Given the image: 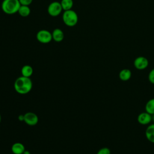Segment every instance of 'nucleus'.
Here are the masks:
<instances>
[{
  "instance_id": "nucleus-17",
  "label": "nucleus",
  "mask_w": 154,
  "mask_h": 154,
  "mask_svg": "<svg viewBox=\"0 0 154 154\" xmlns=\"http://www.w3.org/2000/svg\"><path fill=\"white\" fill-rule=\"evenodd\" d=\"M96 154H111V150L108 147H102L98 150Z\"/></svg>"
},
{
  "instance_id": "nucleus-18",
  "label": "nucleus",
  "mask_w": 154,
  "mask_h": 154,
  "mask_svg": "<svg viewBox=\"0 0 154 154\" xmlns=\"http://www.w3.org/2000/svg\"><path fill=\"white\" fill-rule=\"evenodd\" d=\"M148 79L151 84H154V69H152L149 73Z\"/></svg>"
},
{
  "instance_id": "nucleus-16",
  "label": "nucleus",
  "mask_w": 154,
  "mask_h": 154,
  "mask_svg": "<svg viewBox=\"0 0 154 154\" xmlns=\"http://www.w3.org/2000/svg\"><path fill=\"white\" fill-rule=\"evenodd\" d=\"M60 3L64 11L71 10L73 5V0H61Z\"/></svg>"
},
{
  "instance_id": "nucleus-1",
  "label": "nucleus",
  "mask_w": 154,
  "mask_h": 154,
  "mask_svg": "<svg viewBox=\"0 0 154 154\" xmlns=\"http://www.w3.org/2000/svg\"><path fill=\"white\" fill-rule=\"evenodd\" d=\"M32 82L30 78L21 76L17 78L14 83V88L17 93L20 94L28 93L32 89Z\"/></svg>"
},
{
  "instance_id": "nucleus-8",
  "label": "nucleus",
  "mask_w": 154,
  "mask_h": 154,
  "mask_svg": "<svg viewBox=\"0 0 154 154\" xmlns=\"http://www.w3.org/2000/svg\"><path fill=\"white\" fill-rule=\"evenodd\" d=\"M138 122L142 125L149 124L152 121V116L146 111L140 113L137 117Z\"/></svg>"
},
{
  "instance_id": "nucleus-21",
  "label": "nucleus",
  "mask_w": 154,
  "mask_h": 154,
  "mask_svg": "<svg viewBox=\"0 0 154 154\" xmlns=\"http://www.w3.org/2000/svg\"><path fill=\"white\" fill-rule=\"evenodd\" d=\"M22 154H31V153H30V152H29L28 150H25L23 152V153Z\"/></svg>"
},
{
  "instance_id": "nucleus-11",
  "label": "nucleus",
  "mask_w": 154,
  "mask_h": 154,
  "mask_svg": "<svg viewBox=\"0 0 154 154\" xmlns=\"http://www.w3.org/2000/svg\"><path fill=\"white\" fill-rule=\"evenodd\" d=\"M132 76L131 71L128 69H122L119 74V77L120 80L123 81H127L129 80Z\"/></svg>"
},
{
  "instance_id": "nucleus-5",
  "label": "nucleus",
  "mask_w": 154,
  "mask_h": 154,
  "mask_svg": "<svg viewBox=\"0 0 154 154\" xmlns=\"http://www.w3.org/2000/svg\"><path fill=\"white\" fill-rule=\"evenodd\" d=\"M63 8L61 3L58 1H54L51 2L48 7V14L52 17H56L60 14Z\"/></svg>"
},
{
  "instance_id": "nucleus-4",
  "label": "nucleus",
  "mask_w": 154,
  "mask_h": 154,
  "mask_svg": "<svg viewBox=\"0 0 154 154\" xmlns=\"http://www.w3.org/2000/svg\"><path fill=\"white\" fill-rule=\"evenodd\" d=\"M36 38L41 43H49L52 40V33L48 30L41 29L37 33Z\"/></svg>"
},
{
  "instance_id": "nucleus-10",
  "label": "nucleus",
  "mask_w": 154,
  "mask_h": 154,
  "mask_svg": "<svg viewBox=\"0 0 154 154\" xmlns=\"http://www.w3.org/2000/svg\"><path fill=\"white\" fill-rule=\"evenodd\" d=\"M145 135L148 141L154 143V123L149 125L145 131Z\"/></svg>"
},
{
  "instance_id": "nucleus-20",
  "label": "nucleus",
  "mask_w": 154,
  "mask_h": 154,
  "mask_svg": "<svg viewBox=\"0 0 154 154\" xmlns=\"http://www.w3.org/2000/svg\"><path fill=\"white\" fill-rule=\"evenodd\" d=\"M19 120L20 121H23L24 120V115H20L19 116Z\"/></svg>"
},
{
  "instance_id": "nucleus-6",
  "label": "nucleus",
  "mask_w": 154,
  "mask_h": 154,
  "mask_svg": "<svg viewBox=\"0 0 154 154\" xmlns=\"http://www.w3.org/2000/svg\"><path fill=\"white\" fill-rule=\"evenodd\" d=\"M148 65V60L143 56L137 57L134 61V66L138 70H144L147 67Z\"/></svg>"
},
{
  "instance_id": "nucleus-3",
  "label": "nucleus",
  "mask_w": 154,
  "mask_h": 154,
  "mask_svg": "<svg viewBox=\"0 0 154 154\" xmlns=\"http://www.w3.org/2000/svg\"><path fill=\"white\" fill-rule=\"evenodd\" d=\"M62 19L66 25L72 27L77 24L78 16L77 13L71 9L64 11L62 16Z\"/></svg>"
},
{
  "instance_id": "nucleus-9",
  "label": "nucleus",
  "mask_w": 154,
  "mask_h": 154,
  "mask_svg": "<svg viewBox=\"0 0 154 154\" xmlns=\"http://www.w3.org/2000/svg\"><path fill=\"white\" fill-rule=\"evenodd\" d=\"M52 40L56 42H61L64 37V34L63 31L60 28H55L53 30L52 32Z\"/></svg>"
},
{
  "instance_id": "nucleus-15",
  "label": "nucleus",
  "mask_w": 154,
  "mask_h": 154,
  "mask_svg": "<svg viewBox=\"0 0 154 154\" xmlns=\"http://www.w3.org/2000/svg\"><path fill=\"white\" fill-rule=\"evenodd\" d=\"M145 109L147 112L152 116L154 114V98H152L147 102L145 105Z\"/></svg>"
},
{
  "instance_id": "nucleus-7",
  "label": "nucleus",
  "mask_w": 154,
  "mask_h": 154,
  "mask_svg": "<svg viewBox=\"0 0 154 154\" xmlns=\"http://www.w3.org/2000/svg\"><path fill=\"white\" fill-rule=\"evenodd\" d=\"M25 123L29 126H34L38 122V116L32 112H28L24 114Z\"/></svg>"
},
{
  "instance_id": "nucleus-22",
  "label": "nucleus",
  "mask_w": 154,
  "mask_h": 154,
  "mask_svg": "<svg viewBox=\"0 0 154 154\" xmlns=\"http://www.w3.org/2000/svg\"><path fill=\"white\" fill-rule=\"evenodd\" d=\"M152 121L153 122V123H154V114L152 115Z\"/></svg>"
},
{
  "instance_id": "nucleus-13",
  "label": "nucleus",
  "mask_w": 154,
  "mask_h": 154,
  "mask_svg": "<svg viewBox=\"0 0 154 154\" xmlns=\"http://www.w3.org/2000/svg\"><path fill=\"white\" fill-rule=\"evenodd\" d=\"M22 76L30 78L33 73V69L29 65H25L22 67L21 69Z\"/></svg>"
},
{
  "instance_id": "nucleus-23",
  "label": "nucleus",
  "mask_w": 154,
  "mask_h": 154,
  "mask_svg": "<svg viewBox=\"0 0 154 154\" xmlns=\"http://www.w3.org/2000/svg\"><path fill=\"white\" fill-rule=\"evenodd\" d=\"M1 114H0V123H1Z\"/></svg>"
},
{
  "instance_id": "nucleus-14",
  "label": "nucleus",
  "mask_w": 154,
  "mask_h": 154,
  "mask_svg": "<svg viewBox=\"0 0 154 154\" xmlns=\"http://www.w3.org/2000/svg\"><path fill=\"white\" fill-rule=\"evenodd\" d=\"M17 13L22 17H27L30 14L31 10L29 6L21 5L20 7H19V9Z\"/></svg>"
},
{
  "instance_id": "nucleus-19",
  "label": "nucleus",
  "mask_w": 154,
  "mask_h": 154,
  "mask_svg": "<svg viewBox=\"0 0 154 154\" xmlns=\"http://www.w3.org/2000/svg\"><path fill=\"white\" fill-rule=\"evenodd\" d=\"M20 5L29 6L32 2L33 0H19Z\"/></svg>"
},
{
  "instance_id": "nucleus-12",
  "label": "nucleus",
  "mask_w": 154,
  "mask_h": 154,
  "mask_svg": "<svg viewBox=\"0 0 154 154\" xmlns=\"http://www.w3.org/2000/svg\"><path fill=\"white\" fill-rule=\"evenodd\" d=\"M25 150V146L20 143H15L11 146V151L14 154H22Z\"/></svg>"
},
{
  "instance_id": "nucleus-2",
  "label": "nucleus",
  "mask_w": 154,
  "mask_h": 154,
  "mask_svg": "<svg viewBox=\"0 0 154 154\" xmlns=\"http://www.w3.org/2000/svg\"><path fill=\"white\" fill-rule=\"evenodd\" d=\"M20 5L19 0H4L1 4V8L5 14H13L18 12Z\"/></svg>"
}]
</instances>
